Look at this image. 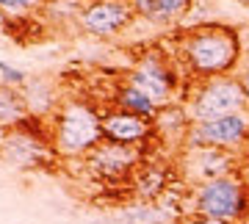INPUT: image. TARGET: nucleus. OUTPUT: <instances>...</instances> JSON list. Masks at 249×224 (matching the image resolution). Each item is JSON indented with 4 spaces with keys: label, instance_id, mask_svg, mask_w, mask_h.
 <instances>
[{
    "label": "nucleus",
    "instance_id": "17",
    "mask_svg": "<svg viewBox=\"0 0 249 224\" xmlns=\"http://www.w3.org/2000/svg\"><path fill=\"white\" fill-rule=\"evenodd\" d=\"M119 219L127 224H175V219L169 213H163L155 202H139V205L124 207Z\"/></svg>",
    "mask_w": 249,
    "mask_h": 224
},
{
    "label": "nucleus",
    "instance_id": "9",
    "mask_svg": "<svg viewBox=\"0 0 249 224\" xmlns=\"http://www.w3.org/2000/svg\"><path fill=\"white\" fill-rule=\"evenodd\" d=\"M183 147H219L244 153L249 147V111H238L213 122H194Z\"/></svg>",
    "mask_w": 249,
    "mask_h": 224
},
{
    "label": "nucleus",
    "instance_id": "20",
    "mask_svg": "<svg viewBox=\"0 0 249 224\" xmlns=\"http://www.w3.org/2000/svg\"><path fill=\"white\" fill-rule=\"evenodd\" d=\"M28 72H22L19 67H14V64H6L0 61V83H6V86H17V89H22L28 83Z\"/></svg>",
    "mask_w": 249,
    "mask_h": 224
},
{
    "label": "nucleus",
    "instance_id": "22",
    "mask_svg": "<svg viewBox=\"0 0 249 224\" xmlns=\"http://www.w3.org/2000/svg\"><path fill=\"white\" fill-rule=\"evenodd\" d=\"M178 224H227V222H216V219H208V216H196V213H188L186 219H180Z\"/></svg>",
    "mask_w": 249,
    "mask_h": 224
},
{
    "label": "nucleus",
    "instance_id": "26",
    "mask_svg": "<svg viewBox=\"0 0 249 224\" xmlns=\"http://www.w3.org/2000/svg\"><path fill=\"white\" fill-rule=\"evenodd\" d=\"M94 224H108V222H94Z\"/></svg>",
    "mask_w": 249,
    "mask_h": 224
},
{
    "label": "nucleus",
    "instance_id": "12",
    "mask_svg": "<svg viewBox=\"0 0 249 224\" xmlns=\"http://www.w3.org/2000/svg\"><path fill=\"white\" fill-rule=\"evenodd\" d=\"M180 180L178 166L172 163H147L144 161L136 169L133 180H130V191L139 202H158L166 191Z\"/></svg>",
    "mask_w": 249,
    "mask_h": 224
},
{
    "label": "nucleus",
    "instance_id": "2",
    "mask_svg": "<svg viewBox=\"0 0 249 224\" xmlns=\"http://www.w3.org/2000/svg\"><path fill=\"white\" fill-rule=\"evenodd\" d=\"M50 130L61 158H86L103 141V111L86 97H67L50 117Z\"/></svg>",
    "mask_w": 249,
    "mask_h": 224
},
{
    "label": "nucleus",
    "instance_id": "6",
    "mask_svg": "<svg viewBox=\"0 0 249 224\" xmlns=\"http://www.w3.org/2000/svg\"><path fill=\"white\" fill-rule=\"evenodd\" d=\"M180 72H183L180 64H175L166 53L150 50V53H144L139 58V64H136L133 69L124 72L122 83L139 89L152 103H158L163 108V105H169V103H175V94L180 91Z\"/></svg>",
    "mask_w": 249,
    "mask_h": 224
},
{
    "label": "nucleus",
    "instance_id": "10",
    "mask_svg": "<svg viewBox=\"0 0 249 224\" xmlns=\"http://www.w3.org/2000/svg\"><path fill=\"white\" fill-rule=\"evenodd\" d=\"M136 19V11L127 0H89L83 3L75 25L97 39H114L124 34Z\"/></svg>",
    "mask_w": 249,
    "mask_h": 224
},
{
    "label": "nucleus",
    "instance_id": "19",
    "mask_svg": "<svg viewBox=\"0 0 249 224\" xmlns=\"http://www.w3.org/2000/svg\"><path fill=\"white\" fill-rule=\"evenodd\" d=\"M47 0H0V11L11 19H25L36 11H45Z\"/></svg>",
    "mask_w": 249,
    "mask_h": 224
},
{
    "label": "nucleus",
    "instance_id": "24",
    "mask_svg": "<svg viewBox=\"0 0 249 224\" xmlns=\"http://www.w3.org/2000/svg\"><path fill=\"white\" fill-rule=\"evenodd\" d=\"M241 177L249 183V147L241 153Z\"/></svg>",
    "mask_w": 249,
    "mask_h": 224
},
{
    "label": "nucleus",
    "instance_id": "5",
    "mask_svg": "<svg viewBox=\"0 0 249 224\" xmlns=\"http://www.w3.org/2000/svg\"><path fill=\"white\" fill-rule=\"evenodd\" d=\"M191 213L241 224L249 213V183L241 174L216 177L191 189Z\"/></svg>",
    "mask_w": 249,
    "mask_h": 224
},
{
    "label": "nucleus",
    "instance_id": "11",
    "mask_svg": "<svg viewBox=\"0 0 249 224\" xmlns=\"http://www.w3.org/2000/svg\"><path fill=\"white\" fill-rule=\"evenodd\" d=\"M152 138H155V125H152V119L139 117L133 111L114 108V105L103 111V141H114V144H124V147L147 150Z\"/></svg>",
    "mask_w": 249,
    "mask_h": 224
},
{
    "label": "nucleus",
    "instance_id": "14",
    "mask_svg": "<svg viewBox=\"0 0 249 224\" xmlns=\"http://www.w3.org/2000/svg\"><path fill=\"white\" fill-rule=\"evenodd\" d=\"M152 125H155V138H163V141H186L188 130H191V117H188L186 105H180V103H169V105H163L155 114L152 119Z\"/></svg>",
    "mask_w": 249,
    "mask_h": 224
},
{
    "label": "nucleus",
    "instance_id": "23",
    "mask_svg": "<svg viewBox=\"0 0 249 224\" xmlns=\"http://www.w3.org/2000/svg\"><path fill=\"white\" fill-rule=\"evenodd\" d=\"M238 78H241V83H244V91H247V103H249V61L241 64ZM247 111H249V105H247Z\"/></svg>",
    "mask_w": 249,
    "mask_h": 224
},
{
    "label": "nucleus",
    "instance_id": "13",
    "mask_svg": "<svg viewBox=\"0 0 249 224\" xmlns=\"http://www.w3.org/2000/svg\"><path fill=\"white\" fill-rule=\"evenodd\" d=\"M22 97H25L28 114L42 119H50L61 105V94L55 89V83L45 75H36V78H28V83L22 86Z\"/></svg>",
    "mask_w": 249,
    "mask_h": 224
},
{
    "label": "nucleus",
    "instance_id": "21",
    "mask_svg": "<svg viewBox=\"0 0 249 224\" xmlns=\"http://www.w3.org/2000/svg\"><path fill=\"white\" fill-rule=\"evenodd\" d=\"M127 3L133 6L136 17H144V19H150V22H160V17H158V6H155V0H127Z\"/></svg>",
    "mask_w": 249,
    "mask_h": 224
},
{
    "label": "nucleus",
    "instance_id": "3",
    "mask_svg": "<svg viewBox=\"0 0 249 224\" xmlns=\"http://www.w3.org/2000/svg\"><path fill=\"white\" fill-rule=\"evenodd\" d=\"M61 155L53 147V130H50V119L34 117L28 114L17 127H9L3 136V153L0 161L9 169H42L47 163H53Z\"/></svg>",
    "mask_w": 249,
    "mask_h": 224
},
{
    "label": "nucleus",
    "instance_id": "27",
    "mask_svg": "<svg viewBox=\"0 0 249 224\" xmlns=\"http://www.w3.org/2000/svg\"><path fill=\"white\" fill-rule=\"evenodd\" d=\"M78 3H89V0H78Z\"/></svg>",
    "mask_w": 249,
    "mask_h": 224
},
{
    "label": "nucleus",
    "instance_id": "7",
    "mask_svg": "<svg viewBox=\"0 0 249 224\" xmlns=\"http://www.w3.org/2000/svg\"><path fill=\"white\" fill-rule=\"evenodd\" d=\"M144 153H147V150H139V147L100 141L97 147L83 158V166L89 172V177L97 180L100 186L116 189V186L133 180L136 169L144 163Z\"/></svg>",
    "mask_w": 249,
    "mask_h": 224
},
{
    "label": "nucleus",
    "instance_id": "16",
    "mask_svg": "<svg viewBox=\"0 0 249 224\" xmlns=\"http://www.w3.org/2000/svg\"><path fill=\"white\" fill-rule=\"evenodd\" d=\"M114 108H122V111H133L139 117H147V119H155V114L160 111L158 103H152L147 94H142L139 89L127 86V83H119L114 91Z\"/></svg>",
    "mask_w": 249,
    "mask_h": 224
},
{
    "label": "nucleus",
    "instance_id": "15",
    "mask_svg": "<svg viewBox=\"0 0 249 224\" xmlns=\"http://www.w3.org/2000/svg\"><path fill=\"white\" fill-rule=\"evenodd\" d=\"M28 117V105L22 97V89L0 83V130L17 127Z\"/></svg>",
    "mask_w": 249,
    "mask_h": 224
},
{
    "label": "nucleus",
    "instance_id": "8",
    "mask_svg": "<svg viewBox=\"0 0 249 224\" xmlns=\"http://www.w3.org/2000/svg\"><path fill=\"white\" fill-rule=\"evenodd\" d=\"M175 166H178L180 180L188 189H194L208 180L241 174V153L219 150V147H183Z\"/></svg>",
    "mask_w": 249,
    "mask_h": 224
},
{
    "label": "nucleus",
    "instance_id": "4",
    "mask_svg": "<svg viewBox=\"0 0 249 224\" xmlns=\"http://www.w3.org/2000/svg\"><path fill=\"white\" fill-rule=\"evenodd\" d=\"M247 91L238 75H219V78L188 83L186 111L191 122H213V119L247 111Z\"/></svg>",
    "mask_w": 249,
    "mask_h": 224
},
{
    "label": "nucleus",
    "instance_id": "18",
    "mask_svg": "<svg viewBox=\"0 0 249 224\" xmlns=\"http://www.w3.org/2000/svg\"><path fill=\"white\" fill-rule=\"evenodd\" d=\"M155 6H158L160 25H169V22H180L191 14L194 0H155Z\"/></svg>",
    "mask_w": 249,
    "mask_h": 224
},
{
    "label": "nucleus",
    "instance_id": "25",
    "mask_svg": "<svg viewBox=\"0 0 249 224\" xmlns=\"http://www.w3.org/2000/svg\"><path fill=\"white\" fill-rule=\"evenodd\" d=\"M3 136H6V130H0V153H3Z\"/></svg>",
    "mask_w": 249,
    "mask_h": 224
},
{
    "label": "nucleus",
    "instance_id": "1",
    "mask_svg": "<svg viewBox=\"0 0 249 224\" xmlns=\"http://www.w3.org/2000/svg\"><path fill=\"white\" fill-rule=\"evenodd\" d=\"M178 64L188 81L238 75L235 69L244 64V42L238 28L224 22L186 28L178 42Z\"/></svg>",
    "mask_w": 249,
    "mask_h": 224
}]
</instances>
